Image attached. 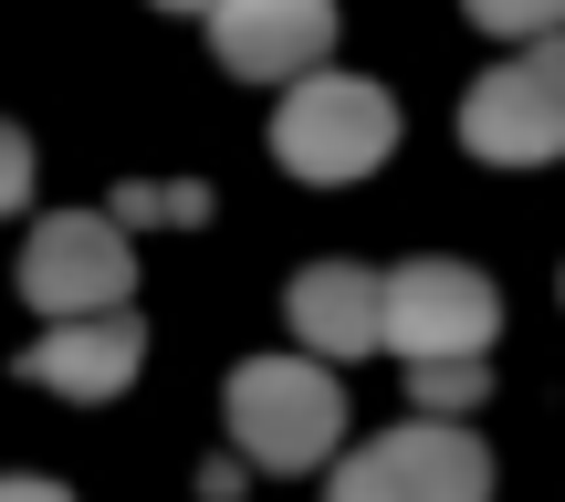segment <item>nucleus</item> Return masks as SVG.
I'll return each instance as SVG.
<instances>
[{
    "label": "nucleus",
    "mask_w": 565,
    "mask_h": 502,
    "mask_svg": "<svg viewBox=\"0 0 565 502\" xmlns=\"http://www.w3.org/2000/svg\"><path fill=\"white\" fill-rule=\"evenodd\" d=\"M231 440H242L252 471H315L324 450L345 440V387L324 377L315 356H252L231 366Z\"/></svg>",
    "instance_id": "f257e3e1"
},
{
    "label": "nucleus",
    "mask_w": 565,
    "mask_h": 502,
    "mask_svg": "<svg viewBox=\"0 0 565 502\" xmlns=\"http://www.w3.org/2000/svg\"><path fill=\"white\" fill-rule=\"evenodd\" d=\"M492 335H503V293L471 261H398L377 282V345H398L408 366L492 356Z\"/></svg>",
    "instance_id": "f03ea898"
},
{
    "label": "nucleus",
    "mask_w": 565,
    "mask_h": 502,
    "mask_svg": "<svg viewBox=\"0 0 565 502\" xmlns=\"http://www.w3.org/2000/svg\"><path fill=\"white\" fill-rule=\"evenodd\" d=\"M387 147H398V105L366 74H303L294 95H282V116H273V158L294 168V179H315V189L377 168Z\"/></svg>",
    "instance_id": "7ed1b4c3"
},
{
    "label": "nucleus",
    "mask_w": 565,
    "mask_h": 502,
    "mask_svg": "<svg viewBox=\"0 0 565 502\" xmlns=\"http://www.w3.org/2000/svg\"><path fill=\"white\" fill-rule=\"evenodd\" d=\"M461 147L492 168H545L565 158V42H534V53L492 63L461 95Z\"/></svg>",
    "instance_id": "20e7f679"
},
{
    "label": "nucleus",
    "mask_w": 565,
    "mask_h": 502,
    "mask_svg": "<svg viewBox=\"0 0 565 502\" xmlns=\"http://www.w3.org/2000/svg\"><path fill=\"white\" fill-rule=\"evenodd\" d=\"M324 502H492V450L450 419H408L377 450L335 461V492Z\"/></svg>",
    "instance_id": "39448f33"
},
{
    "label": "nucleus",
    "mask_w": 565,
    "mask_h": 502,
    "mask_svg": "<svg viewBox=\"0 0 565 502\" xmlns=\"http://www.w3.org/2000/svg\"><path fill=\"white\" fill-rule=\"evenodd\" d=\"M126 282H137V252H126L116 221H95V210H53V221L32 231V252H21V293L42 303V314H116Z\"/></svg>",
    "instance_id": "423d86ee"
},
{
    "label": "nucleus",
    "mask_w": 565,
    "mask_h": 502,
    "mask_svg": "<svg viewBox=\"0 0 565 502\" xmlns=\"http://www.w3.org/2000/svg\"><path fill=\"white\" fill-rule=\"evenodd\" d=\"M210 42L242 84H303L335 53V0H210Z\"/></svg>",
    "instance_id": "0eeeda50"
},
{
    "label": "nucleus",
    "mask_w": 565,
    "mask_h": 502,
    "mask_svg": "<svg viewBox=\"0 0 565 502\" xmlns=\"http://www.w3.org/2000/svg\"><path fill=\"white\" fill-rule=\"evenodd\" d=\"M137 314H74L53 324L42 345H21V377L32 387H63V398H116L126 377H137Z\"/></svg>",
    "instance_id": "6e6552de"
},
{
    "label": "nucleus",
    "mask_w": 565,
    "mask_h": 502,
    "mask_svg": "<svg viewBox=\"0 0 565 502\" xmlns=\"http://www.w3.org/2000/svg\"><path fill=\"white\" fill-rule=\"evenodd\" d=\"M282 314H294V335L315 356H366L377 345V273L366 261H315V273H294Z\"/></svg>",
    "instance_id": "1a4fd4ad"
},
{
    "label": "nucleus",
    "mask_w": 565,
    "mask_h": 502,
    "mask_svg": "<svg viewBox=\"0 0 565 502\" xmlns=\"http://www.w3.org/2000/svg\"><path fill=\"white\" fill-rule=\"evenodd\" d=\"M408 398H419L429 419H450V408H482V398H492V356H450V366H408Z\"/></svg>",
    "instance_id": "9d476101"
},
{
    "label": "nucleus",
    "mask_w": 565,
    "mask_h": 502,
    "mask_svg": "<svg viewBox=\"0 0 565 502\" xmlns=\"http://www.w3.org/2000/svg\"><path fill=\"white\" fill-rule=\"evenodd\" d=\"M471 21L503 42H555L565 32V0H471Z\"/></svg>",
    "instance_id": "9b49d317"
},
{
    "label": "nucleus",
    "mask_w": 565,
    "mask_h": 502,
    "mask_svg": "<svg viewBox=\"0 0 565 502\" xmlns=\"http://www.w3.org/2000/svg\"><path fill=\"white\" fill-rule=\"evenodd\" d=\"M200 189H126V200H116V231H137V221H200Z\"/></svg>",
    "instance_id": "f8f14e48"
},
{
    "label": "nucleus",
    "mask_w": 565,
    "mask_h": 502,
    "mask_svg": "<svg viewBox=\"0 0 565 502\" xmlns=\"http://www.w3.org/2000/svg\"><path fill=\"white\" fill-rule=\"evenodd\" d=\"M21 189H32V137L0 116V210H21Z\"/></svg>",
    "instance_id": "ddd939ff"
},
{
    "label": "nucleus",
    "mask_w": 565,
    "mask_h": 502,
    "mask_svg": "<svg viewBox=\"0 0 565 502\" xmlns=\"http://www.w3.org/2000/svg\"><path fill=\"white\" fill-rule=\"evenodd\" d=\"M0 502H74L63 482H32V471H11V482H0Z\"/></svg>",
    "instance_id": "4468645a"
},
{
    "label": "nucleus",
    "mask_w": 565,
    "mask_h": 502,
    "mask_svg": "<svg viewBox=\"0 0 565 502\" xmlns=\"http://www.w3.org/2000/svg\"><path fill=\"white\" fill-rule=\"evenodd\" d=\"M158 11H210V0H158Z\"/></svg>",
    "instance_id": "2eb2a0df"
}]
</instances>
